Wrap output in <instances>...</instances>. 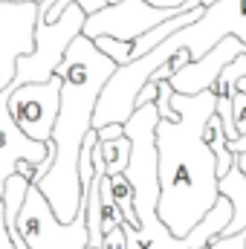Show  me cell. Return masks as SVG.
<instances>
[{
  "label": "cell",
  "instance_id": "cell-17",
  "mask_svg": "<svg viewBox=\"0 0 246 249\" xmlns=\"http://www.w3.org/2000/svg\"><path fill=\"white\" fill-rule=\"evenodd\" d=\"M99 154L105 160V168H107V177H116L127 171V162H130V139H116V142H99Z\"/></svg>",
  "mask_w": 246,
  "mask_h": 249
},
{
  "label": "cell",
  "instance_id": "cell-12",
  "mask_svg": "<svg viewBox=\"0 0 246 249\" xmlns=\"http://www.w3.org/2000/svg\"><path fill=\"white\" fill-rule=\"evenodd\" d=\"M241 55H246L244 44H241L238 38H223L206 58L185 64L168 84H171L174 93H180V96H200V93H206V90H214L217 81H220V75H223V70L232 61H238Z\"/></svg>",
  "mask_w": 246,
  "mask_h": 249
},
{
  "label": "cell",
  "instance_id": "cell-24",
  "mask_svg": "<svg viewBox=\"0 0 246 249\" xmlns=\"http://www.w3.org/2000/svg\"><path fill=\"white\" fill-rule=\"evenodd\" d=\"M238 90H244L246 93V78L238 81ZM229 151H232V154H246V136L244 139H238V142H229Z\"/></svg>",
  "mask_w": 246,
  "mask_h": 249
},
{
  "label": "cell",
  "instance_id": "cell-28",
  "mask_svg": "<svg viewBox=\"0 0 246 249\" xmlns=\"http://www.w3.org/2000/svg\"><path fill=\"white\" fill-rule=\"evenodd\" d=\"M3 3H35V6H41L44 0H0V6H3Z\"/></svg>",
  "mask_w": 246,
  "mask_h": 249
},
{
  "label": "cell",
  "instance_id": "cell-10",
  "mask_svg": "<svg viewBox=\"0 0 246 249\" xmlns=\"http://www.w3.org/2000/svg\"><path fill=\"white\" fill-rule=\"evenodd\" d=\"M35 3H3L0 6V87L15 84L18 58L35 53Z\"/></svg>",
  "mask_w": 246,
  "mask_h": 249
},
{
  "label": "cell",
  "instance_id": "cell-6",
  "mask_svg": "<svg viewBox=\"0 0 246 249\" xmlns=\"http://www.w3.org/2000/svg\"><path fill=\"white\" fill-rule=\"evenodd\" d=\"M18 235L29 249H90L87 235V206H81L78 217L72 223H61L53 212L50 200L32 186L26 191L23 209L15 220Z\"/></svg>",
  "mask_w": 246,
  "mask_h": 249
},
{
  "label": "cell",
  "instance_id": "cell-1",
  "mask_svg": "<svg viewBox=\"0 0 246 249\" xmlns=\"http://www.w3.org/2000/svg\"><path fill=\"white\" fill-rule=\"evenodd\" d=\"M180 122L157 124V151H159V220L171 235H191L200 220L217 206L220 177L214 151L206 145V124L217 116V93L206 90L200 96L171 99Z\"/></svg>",
  "mask_w": 246,
  "mask_h": 249
},
{
  "label": "cell",
  "instance_id": "cell-18",
  "mask_svg": "<svg viewBox=\"0 0 246 249\" xmlns=\"http://www.w3.org/2000/svg\"><path fill=\"white\" fill-rule=\"evenodd\" d=\"M70 6H78V9H84V15L90 18V15H96V12L107 9V6H110V0H58V3H55V6H53L47 15H44V18H41V15H38V18H41L44 23H55V20L61 18Z\"/></svg>",
  "mask_w": 246,
  "mask_h": 249
},
{
  "label": "cell",
  "instance_id": "cell-3",
  "mask_svg": "<svg viewBox=\"0 0 246 249\" xmlns=\"http://www.w3.org/2000/svg\"><path fill=\"white\" fill-rule=\"evenodd\" d=\"M157 124L159 113L157 105L139 107L127 122L124 136L130 139V162H127V183L133 188V203H136V217L139 223L145 217L157 214L159 206V151H157Z\"/></svg>",
  "mask_w": 246,
  "mask_h": 249
},
{
  "label": "cell",
  "instance_id": "cell-16",
  "mask_svg": "<svg viewBox=\"0 0 246 249\" xmlns=\"http://www.w3.org/2000/svg\"><path fill=\"white\" fill-rule=\"evenodd\" d=\"M110 186H113V200H116V209L122 214V226L130 229H139V217H136V203H133V188L127 183L124 174L110 177Z\"/></svg>",
  "mask_w": 246,
  "mask_h": 249
},
{
  "label": "cell",
  "instance_id": "cell-5",
  "mask_svg": "<svg viewBox=\"0 0 246 249\" xmlns=\"http://www.w3.org/2000/svg\"><path fill=\"white\" fill-rule=\"evenodd\" d=\"M87 15L78 6H70L55 23H44L38 18L35 23V53L18 58L15 70V87L23 84H44L58 75V67L67 58V50L72 47L75 38L84 35Z\"/></svg>",
  "mask_w": 246,
  "mask_h": 249
},
{
  "label": "cell",
  "instance_id": "cell-13",
  "mask_svg": "<svg viewBox=\"0 0 246 249\" xmlns=\"http://www.w3.org/2000/svg\"><path fill=\"white\" fill-rule=\"evenodd\" d=\"M220 194L229 197L232 206H235V217H232L226 235H220V238H232V235L246 232V183H244V177H241L235 168H232V174H229L226 180H220Z\"/></svg>",
  "mask_w": 246,
  "mask_h": 249
},
{
  "label": "cell",
  "instance_id": "cell-22",
  "mask_svg": "<svg viewBox=\"0 0 246 249\" xmlns=\"http://www.w3.org/2000/svg\"><path fill=\"white\" fill-rule=\"evenodd\" d=\"M99 142H116V139H124V124H107L102 130H96Z\"/></svg>",
  "mask_w": 246,
  "mask_h": 249
},
{
  "label": "cell",
  "instance_id": "cell-19",
  "mask_svg": "<svg viewBox=\"0 0 246 249\" xmlns=\"http://www.w3.org/2000/svg\"><path fill=\"white\" fill-rule=\"evenodd\" d=\"M232 122H235L238 139H244L246 136V93L244 90H238V96H235V102H232ZM238 139H235V142H238Z\"/></svg>",
  "mask_w": 246,
  "mask_h": 249
},
{
  "label": "cell",
  "instance_id": "cell-11",
  "mask_svg": "<svg viewBox=\"0 0 246 249\" xmlns=\"http://www.w3.org/2000/svg\"><path fill=\"white\" fill-rule=\"evenodd\" d=\"M9 99H12V87H0V200H3V191L6 183L18 174V168L23 162L29 165H44L53 160V142L44 145V142H35L29 139L9 113Z\"/></svg>",
  "mask_w": 246,
  "mask_h": 249
},
{
  "label": "cell",
  "instance_id": "cell-15",
  "mask_svg": "<svg viewBox=\"0 0 246 249\" xmlns=\"http://www.w3.org/2000/svg\"><path fill=\"white\" fill-rule=\"evenodd\" d=\"M99 226H102V235H110L113 229L122 226V214L116 209L113 186H110V177L107 174L102 177V186H99Z\"/></svg>",
  "mask_w": 246,
  "mask_h": 249
},
{
  "label": "cell",
  "instance_id": "cell-9",
  "mask_svg": "<svg viewBox=\"0 0 246 249\" xmlns=\"http://www.w3.org/2000/svg\"><path fill=\"white\" fill-rule=\"evenodd\" d=\"M61 75H55L44 84H23V87L12 84L9 113L29 139L44 142V145L53 142V130H55L58 113H61Z\"/></svg>",
  "mask_w": 246,
  "mask_h": 249
},
{
  "label": "cell",
  "instance_id": "cell-26",
  "mask_svg": "<svg viewBox=\"0 0 246 249\" xmlns=\"http://www.w3.org/2000/svg\"><path fill=\"white\" fill-rule=\"evenodd\" d=\"M6 229H9V238H12V247H15V249H29L26 244H23V238L18 235V229H15V226H6Z\"/></svg>",
  "mask_w": 246,
  "mask_h": 249
},
{
  "label": "cell",
  "instance_id": "cell-14",
  "mask_svg": "<svg viewBox=\"0 0 246 249\" xmlns=\"http://www.w3.org/2000/svg\"><path fill=\"white\" fill-rule=\"evenodd\" d=\"M206 145L214 151V160H217V177L226 180L235 168V154L229 151V136H226V127H223V119L214 116L211 122L206 124Z\"/></svg>",
  "mask_w": 246,
  "mask_h": 249
},
{
  "label": "cell",
  "instance_id": "cell-8",
  "mask_svg": "<svg viewBox=\"0 0 246 249\" xmlns=\"http://www.w3.org/2000/svg\"><path fill=\"white\" fill-rule=\"evenodd\" d=\"M232 217H235L232 200L229 197H220L217 206L185 238L171 235V229L159 220V214L145 217L139 223V229H130V226H122V229H124V238H127V249H209L220 235H226Z\"/></svg>",
  "mask_w": 246,
  "mask_h": 249
},
{
  "label": "cell",
  "instance_id": "cell-29",
  "mask_svg": "<svg viewBox=\"0 0 246 249\" xmlns=\"http://www.w3.org/2000/svg\"><path fill=\"white\" fill-rule=\"evenodd\" d=\"M214 3H217V0H200V6H203V9H211Z\"/></svg>",
  "mask_w": 246,
  "mask_h": 249
},
{
  "label": "cell",
  "instance_id": "cell-23",
  "mask_svg": "<svg viewBox=\"0 0 246 249\" xmlns=\"http://www.w3.org/2000/svg\"><path fill=\"white\" fill-rule=\"evenodd\" d=\"M116 3H122V0H110V6H116ZM145 3H151L157 9H183L188 0H145Z\"/></svg>",
  "mask_w": 246,
  "mask_h": 249
},
{
  "label": "cell",
  "instance_id": "cell-4",
  "mask_svg": "<svg viewBox=\"0 0 246 249\" xmlns=\"http://www.w3.org/2000/svg\"><path fill=\"white\" fill-rule=\"evenodd\" d=\"M223 38H238L246 47V0H217L211 9L203 12V18L197 23L174 32L151 53L162 64L174 61L180 53H188L191 61H200Z\"/></svg>",
  "mask_w": 246,
  "mask_h": 249
},
{
  "label": "cell",
  "instance_id": "cell-2",
  "mask_svg": "<svg viewBox=\"0 0 246 249\" xmlns=\"http://www.w3.org/2000/svg\"><path fill=\"white\" fill-rule=\"evenodd\" d=\"M116 64L99 53L90 38H75L58 67L61 87V113L53 130V168L38 183V191L50 200L61 223H72L81 212V177L78 160L84 139L93 133V116L105 84L113 78Z\"/></svg>",
  "mask_w": 246,
  "mask_h": 249
},
{
  "label": "cell",
  "instance_id": "cell-7",
  "mask_svg": "<svg viewBox=\"0 0 246 249\" xmlns=\"http://www.w3.org/2000/svg\"><path fill=\"white\" fill-rule=\"evenodd\" d=\"M191 9H200V0H188L183 9H157L145 0H122L116 6H107L87 18L84 38H116V41H136L157 26H162L171 18H180Z\"/></svg>",
  "mask_w": 246,
  "mask_h": 249
},
{
  "label": "cell",
  "instance_id": "cell-20",
  "mask_svg": "<svg viewBox=\"0 0 246 249\" xmlns=\"http://www.w3.org/2000/svg\"><path fill=\"white\" fill-rule=\"evenodd\" d=\"M209 249H246V232L232 235V238H217Z\"/></svg>",
  "mask_w": 246,
  "mask_h": 249
},
{
  "label": "cell",
  "instance_id": "cell-27",
  "mask_svg": "<svg viewBox=\"0 0 246 249\" xmlns=\"http://www.w3.org/2000/svg\"><path fill=\"white\" fill-rule=\"evenodd\" d=\"M235 171L244 177V183H246V154H235Z\"/></svg>",
  "mask_w": 246,
  "mask_h": 249
},
{
  "label": "cell",
  "instance_id": "cell-25",
  "mask_svg": "<svg viewBox=\"0 0 246 249\" xmlns=\"http://www.w3.org/2000/svg\"><path fill=\"white\" fill-rule=\"evenodd\" d=\"M0 249H15V247H12V238H9V229H6L3 214H0Z\"/></svg>",
  "mask_w": 246,
  "mask_h": 249
},
{
  "label": "cell",
  "instance_id": "cell-21",
  "mask_svg": "<svg viewBox=\"0 0 246 249\" xmlns=\"http://www.w3.org/2000/svg\"><path fill=\"white\" fill-rule=\"evenodd\" d=\"M102 249H127V238H124V229H113L110 235H105V244Z\"/></svg>",
  "mask_w": 246,
  "mask_h": 249
}]
</instances>
